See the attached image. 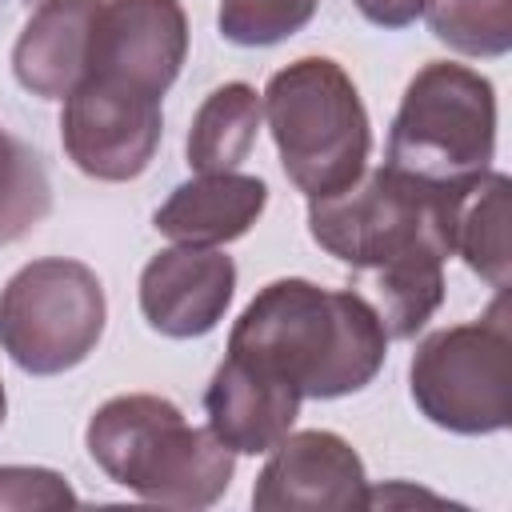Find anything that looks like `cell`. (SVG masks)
I'll return each mask as SVG.
<instances>
[{"instance_id":"cell-10","label":"cell","mask_w":512,"mask_h":512,"mask_svg":"<svg viewBox=\"0 0 512 512\" xmlns=\"http://www.w3.org/2000/svg\"><path fill=\"white\" fill-rule=\"evenodd\" d=\"M252 504L260 512H352L368 508V476L356 448L324 428L288 432L268 448Z\"/></svg>"},{"instance_id":"cell-20","label":"cell","mask_w":512,"mask_h":512,"mask_svg":"<svg viewBox=\"0 0 512 512\" xmlns=\"http://www.w3.org/2000/svg\"><path fill=\"white\" fill-rule=\"evenodd\" d=\"M76 504L72 484L52 468H28V464H4L0 468V508H68Z\"/></svg>"},{"instance_id":"cell-6","label":"cell","mask_w":512,"mask_h":512,"mask_svg":"<svg viewBox=\"0 0 512 512\" xmlns=\"http://www.w3.org/2000/svg\"><path fill=\"white\" fill-rule=\"evenodd\" d=\"M408 388L416 408L448 432L488 436L512 424V312L496 292L480 320L440 328L420 340Z\"/></svg>"},{"instance_id":"cell-22","label":"cell","mask_w":512,"mask_h":512,"mask_svg":"<svg viewBox=\"0 0 512 512\" xmlns=\"http://www.w3.org/2000/svg\"><path fill=\"white\" fill-rule=\"evenodd\" d=\"M4 416H8V396H4V384H0V424H4Z\"/></svg>"},{"instance_id":"cell-19","label":"cell","mask_w":512,"mask_h":512,"mask_svg":"<svg viewBox=\"0 0 512 512\" xmlns=\"http://www.w3.org/2000/svg\"><path fill=\"white\" fill-rule=\"evenodd\" d=\"M320 0H220V36L240 48H268L288 36H296L312 16Z\"/></svg>"},{"instance_id":"cell-18","label":"cell","mask_w":512,"mask_h":512,"mask_svg":"<svg viewBox=\"0 0 512 512\" xmlns=\"http://www.w3.org/2000/svg\"><path fill=\"white\" fill-rule=\"evenodd\" d=\"M428 28L464 56H504L512 48V0H428Z\"/></svg>"},{"instance_id":"cell-11","label":"cell","mask_w":512,"mask_h":512,"mask_svg":"<svg viewBox=\"0 0 512 512\" xmlns=\"http://www.w3.org/2000/svg\"><path fill=\"white\" fill-rule=\"evenodd\" d=\"M236 292V264L220 248L176 244L156 252L140 272V312L148 328L172 340L212 332Z\"/></svg>"},{"instance_id":"cell-3","label":"cell","mask_w":512,"mask_h":512,"mask_svg":"<svg viewBox=\"0 0 512 512\" xmlns=\"http://www.w3.org/2000/svg\"><path fill=\"white\" fill-rule=\"evenodd\" d=\"M84 444L108 480L172 508L216 504L236 468V452L212 428H192L172 400L152 392L100 404L84 428Z\"/></svg>"},{"instance_id":"cell-7","label":"cell","mask_w":512,"mask_h":512,"mask_svg":"<svg viewBox=\"0 0 512 512\" xmlns=\"http://www.w3.org/2000/svg\"><path fill=\"white\" fill-rule=\"evenodd\" d=\"M108 320L100 276L68 256L24 264L0 292V348L32 376H60L84 364Z\"/></svg>"},{"instance_id":"cell-8","label":"cell","mask_w":512,"mask_h":512,"mask_svg":"<svg viewBox=\"0 0 512 512\" xmlns=\"http://www.w3.org/2000/svg\"><path fill=\"white\" fill-rule=\"evenodd\" d=\"M164 132V112L156 96L108 84V80H80L64 100L60 136L68 160L92 180H136Z\"/></svg>"},{"instance_id":"cell-17","label":"cell","mask_w":512,"mask_h":512,"mask_svg":"<svg viewBox=\"0 0 512 512\" xmlns=\"http://www.w3.org/2000/svg\"><path fill=\"white\" fill-rule=\"evenodd\" d=\"M52 212V184L32 144L0 128V244L24 240Z\"/></svg>"},{"instance_id":"cell-2","label":"cell","mask_w":512,"mask_h":512,"mask_svg":"<svg viewBox=\"0 0 512 512\" xmlns=\"http://www.w3.org/2000/svg\"><path fill=\"white\" fill-rule=\"evenodd\" d=\"M228 356L284 380L304 400H336L376 380L388 356V332L360 292L288 276L252 296L232 324Z\"/></svg>"},{"instance_id":"cell-13","label":"cell","mask_w":512,"mask_h":512,"mask_svg":"<svg viewBox=\"0 0 512 512\" xmlns=\"http://www.w3.org/2000/svg\"><path fill=\"white\" fill-rule=\"evenodd\" d=\"M100 4L104 0H40L12 48L20 88L40 100L72 96V88L88 76V44Z\"/></svg>"},{"instance_id":"cell-9","label":"cell","mask_w":512,"mask_h":512,"mask_svg":"<svg viewBox=\"0 0 512 512\" xmlns=\"http://www.w3.org/2000/svg\"><path fill=\"white\" fill-rule=\"evenodd\" d=\"M188 56L180 0H104L88 44V76L164 100ZM84 76V80H88Z\"/></svg>"},{"instance_id":"cell-1","label":"cell","mask_w":512,"mask_h":512,"mask_svg":"<svg viewBox=\"0 0 512 512\" xmlns=\"http://www.w3.org/2000/svg\"><path fill=\"white\" fill-rule=\"evenodd\" d=\"M312 240L376 280L380 320L392 340H412L444 300L448 184H424L400 168H364L344 192L308 200Z\"/></svg>"},{"instance_id":"cell-14","label":"cell","mask_w":512,"mask_h":512,"mask_svg":"<svg viewBox=\"0 0 512 512\" xmlns=\"http://www.w3.org/2000/svg\"><path fill=\"white\" fill-rule=\"evenodd\" d=\"M268 204V184L248 172H196V180L172 188L152 224L176 244L220 248L244 236Z\"/></svg>"},{"instance_id":"cell-15","label":"cell","mask_w":512,"mask_h":512,"mask_svg":"<svg viewBox=\"0 0 512 512\" xmlns=\"http://www.w3.org/2000/svg\"><path fill=\"white\" fill-rule=\"evenodd\" d=\"M508 176L504 172H476L468 180L448 184V236L452 252L488 280L496 292L508 288L512 248H508Z\"/></svg>"},{"instance_id":"cell-4","label":"cell","mask_w":512,"mask_h":512,"mask_svg":"<svg viewBox=\"0 0 512 512\" xmlns=\"http://www.w3.org/2000/svg\"><path fill=\"white\" fill-rule=\"evenodd\" d=\"M260 104L280 164L308 200L344 192L360 180L368 168L372 128L352 76L336 60H292L268 80Z\"/></svg>"},{"instance_id":"cell-21","label":"cell","mask_w":512,"mask_h":512,"mask_svg":"<svg viewBox=\"0 0 512 512\" xmlns=\"http://www.w3.org/2000/svg\"><path fill=\"white\" fill-rule=\"evenodd\" d=\"M360 8L364 20L380 24V28H408L424 16V4L428 0H352Z\"/></svg>"},{"instance_id":"cell-12","label":"cell","mask_w":512,"mask_h":512,"mask_svg":"<svg viewBox=\"0 0 512 512\" xmlns=\"http://www.w3.org/2000/svg\"><path fill=\"white\" fill-rule=\"evenodd\" d=\"M300 392L284 380L244 364L240 356H224V364L212 372V384L204 392L208 428L240 456L268 452L276 440H284L300 416Z\"/></svg>"},{"instance_id":"cell-5","label":"cell","mask_w":512,"mask_h":512,"mask_svg":"<svg viewBox=\"0 0 512 512\" xmlns=\"http://www.w3.org/2000/svg\"><path fill=\"white\" fill-rule=\"evenodd\" d=\"M496 152V92L468 64H424L396 108L388 132V168L424 184H456L492 164Z\"/></svg>"},{"instance_id":"cell-16","label":"cell","mask_w":512,"mask_h":512,"mask_svg":"<svg viewBox=\"0 0 512 512\" xmlns=\"http://www.w3.org/2000/svg\"><path fill=\"white\" fill-rule=\"evenodd\" d=\"M260 120H264V104L252 84L232 80L212 88L188 128V144H184L188 164L196 172H236V164L248 160L256 144Z\"/></svg>"}]
</instances>
